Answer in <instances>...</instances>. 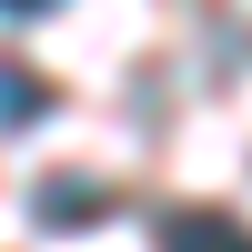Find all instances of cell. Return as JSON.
Returning a JSON list of instances; mask_svg holds the SVG:
<instances>
[{
  "instance_id": "6da1fadb",
  "label": "cell",
  "mask_w": 252,
  "mask_h": 252,
  "mask_svg": "<svg viewBox=\"0 0 252 252\" xmlns=\"http://www.w3.org/2000/svg\"><path fill=\"white\" fill-rule=\"evenodd\" d=\"M101 202H111V192H101L91 172H51V182L31 192V212H40V232H91Z\"/></svg>"
},
{
  "instance_id": "7a4b0ae2",
  "label": "cell",
  "mask_w": 252,
  "mask_h": 252,
  "mask_svg": "<svg viewBox=\"0 0 252 252\" xmlns=\"http://www.w3.org/2000/svg\"><path fill=\"white\" fill-rule=\"evenodd\" d=\"M161 252H252V222L182 202V212H161Z\"/></svg>"
},
{
  "instance_id": "3957f363",
  "label": "cell",
  "mask_w": 252,
  "mask_h": 252,
  "mask_svg": "<svg viewBox=\"0 0 252 252\" xmlns=\"http://www.w3.org/2000/svg\"><path fill=\"white\" fill-rule=\"evenodd\" d=\"M51 111V81L31 71V61H0V131H20V121Z\"/></svg>"
},
{
  "instance_id": "277c9868",
  "label": "cell",
  "mask_w": 252,
  "mask_h": 252,
  "mask_svg": "<svg viewBox=\"0 0 252 252\" xmlns=\"http://www.w3.org/2000/svg\"><path fill=\"white\" fill-rule=\"evenodd\" d=\"M0 10H10V20H40V10H51V0H0Z\"/></svg>"
}]
</instances>
